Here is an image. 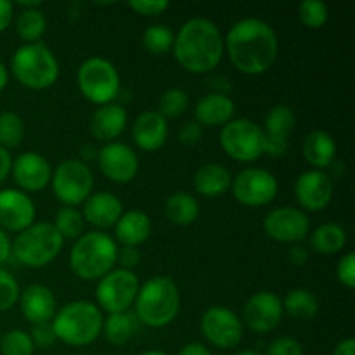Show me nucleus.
<instances>
[{"mask_svg":"<svg viewBox=\"0 0 355 355\" xmlns=\"http://www.w3.org/2000/svg\"><path fill=\"white\" fill-rule=\"evenodd\" d=\"M263 231L277 243L300 245L311 234V220L300 208L277 207L263 218Z\"/></svg>","mask_w":355,"mask_h":355,"instance_id":"14","label":"nucleus"},{"mask_svg":"<svg viewBox=\"0 0 355 355\" xmlns=\"http://www.w3.org/2000/svg\"><path fill=\"white\" fill-rule=\"evenodd\" d=\"M47 31V17L38 7L23 9L16 19V33L26 44H38Z\"/></svg>","mask_w":355,"mask_h":355,"instance_id":"33","label":"nucleus"},{"mask_svg":"<svg viewBox=\"0 0 355 355\" xmlns=\"http://www.w3.org/2000/svg\"><path fill=\"white\" fill-rule=\"evenodd\" d=\"M336 279L349 290L355 286V255L352 252L340 259L338 266H336Z\"/></svg>","mask_w":355,"mask_h":355,"instance_id":"44","label":"nucleus"},{"mask_svg":"<svg viewBox=\"0 0 355 355\" xmlns=\"http://www.w3.org/2000/svg\"><path fill=\"white\" fill-rule=\"evenodd\" d=\"M137 322V318L130 311L107 314V318L103 322V335L113 345H125L135 335Z\"/></svg>","mask_w":355,"mask_h":355,"instance_id":"31","label":"nucleus"},{"mask_svg":"<svg viewBox=\"0 0 355 355\" xmlns=\"http://www.w3.org/2000/svg\"><path fill=\"white\" fill-rule=\"evenodd\" d=\"M304 158L314 170H324L335 163L336 142L326 130H312L304 139Z\"/></svg>","mask_w":355,"mask_h":355,"instance_id":"28","label":"nucleus"},{"mask_svg":"<svg viewBox=\"0 0 355 355\" xmlns=\"http://www.w3.org/2000/svg\"><path fill=\"white\" fill-rule=\"evenodd\" d=\"M234 355H263V354L259 352V350H255V349H246V350H241V352H238Z\"/></svg>","mask_w":355,"mask_h":355,"instance_id":"54","label":"nucleus"},{"mask_svg":"<svg viewBox=\"0 0 355 355\" xmlns=\"http://www.w3.org/2000/svg\"><path fill=\"white\" fill-rule=\"evenodd\" d=\"M7 83H9V69H7L6 64L0 61V92L6 89Z\"/></svg>","mask_w":355,"mask_h":355,"instance_id":"53","label":"nucleus"},{"mask_svg":"<svg viewBox=\"0 0 355 355\" xmlns=\"http://www.w3.org/2000/svg\"><path fill=\"white\" fill-rule=\"evenodd\" d=\"M187 106H189V96L186 90L173 87V89L165 90L159 97L158 103V113L162 114L165 120L168 118H179L186 113Z\"/></svg>","mask_w":355,"mask_h":355,"instance_id":"37","label":"nucleus"},{"mask_svg":"<svg viewBox=\"0 0 355 355\" xmlns=\"http://www.w3.org/2000/svg\"><path fill=\"white\" fill-rule=\"evenodd\" d=\"M288 259L295 267H304L309 262V250L302 245H291Z\"/></svg>","mask_w":355,"mask_h":355,"instance_id":"47","label":"nucleus"},{"mask_svg":"<svg viewBox=\"0 0 355 355\" xmlns=\"http://www.w3.org/2000/svg\"><path fill=\"white\" fill-rule=\"evenodd\" d=\"M64 239L51 222H33L12 243V257L28 269H42L58 259Z\"/></svg>","mask_w":355,"mask_h":355,"instance_id":"7","label":"nucleus"},{"mask_svg":"<svg viewBox=\"0 0 355 355\" xmlns=\"http://www.w3.org/2000/svg\"><path fill=\"white\" fill-rule=\"evenodd\" d=\"M333 355H355V340L354 338H345L336 345Z\"/></svg>","mask_w":355,"mask_h":355,"instance_id":"52","label":"nucleus"},{"mask_svg":"<svg viewBox=\"0 0 355 355\" xmlns=\"http://www.w3.org/2000/svg\"><path fill=\"white\" fill-rule=\"evenodd\" d=\"M76 83L89 103L104 106L111 104L120 94V75L107 59L94 55L82 62L76 73Z\"/></svg>","mask_w":355,"mask_h":355,"instance_id":"8","label":"nucleus"},{"mask_svg":"<svg viewBox=\"0 0 355 355\" xmlns=\"http://www.w3.org/2000/svg\"><path fill=\"white\" fill-rule=\"evenodd\" d=\"M12 257V243L3 229H0V263H6Z\"/></svg>","mask_w":355,"mask_h":355,"instance_id":"50","label":"nucleus"},{"mask_svg":"<svg viewBox=\"0 0 355 355\" xmlns=\"http://www.w3.org/2000/svg\"><path fill=\"white\" fill-rule=\"evenodd\" d=\"M139 288L141 284L134 270L113 269L97 283L96 305L107 314L130 311L137 298Z\"/></svg>","mask_w":355,"mask_h":355,"instance_id":"11","label":"nucleus"},{"mask_svg":"<svg viewBox=\"0 0 355 355\" xmlns=\"http://www.w3.org/2000/svg\"><path fill=\"white\" fill-rule=\"evenodd\" d=\"M172 51L186 71L203 75L220 64L224 58V37L214 21L193 17L177 31Z\"/></svg>","mask_w":355,"mask_h":355,"instance_id":"2","label":"nucleus"},{"mask_svg":"<svg viewBox=\"0 0 355 355\" xmlns=\"http://www.w3.org/2000/svg\"><path fill=\"white\" fill-rule=\"evenodd\" d=\"M165 215L173 225L186 227V225L196 222V218L200 217V203L193 194L179 191V193H173L166 198Z\"/></svg>","mask_w":355,"mask_h":355,"instance_id":"29","label":"nucleus"},{"mask_svg":"<svg viewBox=\"0 0 355 355\" xmlns=\"http://www.w3.org/2000/svg\"><path fill=\"white\" fill-rule=\"evenodd\" d=\"M118 243L103 231L80 236L69 252V267L82 281H99L114 269Z\"/></svg>","mask_w":355,"mask_h":355,"instance_id":"4","label":"nucleus"},{"mask_svg":"<svg viewBox=\"0 0 355 355\" xmlns=\"http://www.w3.org/2000/svg\"><path fill=\"white\" fill-rule=\"evenodd\" d=\"M179 355H214L208 350V347H205L203 343L200 342H193V343H187L180 349Z\"/></svg>","mask_w":355,"mask_h":355,"instance_id":"51","label":"nucleus"},{"mask_svg":"<svg viewBox=\"0 0 355 355\" xmlns=\"http://www.w3.org/2000/svg\"><path fill=\"white\" fill-rule=\"evenodd\" d=\"M52 225L62 239H78L83 234L85 220L82 217V211H78L76 208L62 207L55 214Z\"/></svg>","mask_w":355,"mask_h":355,"instance_id":"36","label":"nucleus"},{"mask_svg":"<svg viewBox=\"0 0 355 355\" xmlns=\"http://www.w3.org/2000/svg\"><path fill=\"white\" fill-rule=\"evenodd\" d=\"M232 194L236 200L245 207H266L272 203L279 191V184L274 173L266 168H250L241 170L236 177H232L231 184Z\"/></svg>","mask_w":355,"mask_h":355,"instance_id":"12","label":"nucleus"},{"mask_svg":"<svg viewBox=\"0 0 355 355\" xmlns=\"http://www.w3.org/2000/svg\"><path fill=\"white\" fill-rule=\"evenodd\" d=\"M232 66L239 73L257 76L269 71L279 54V42L274 28L263 19L246 17L231 26L224 38Z\"/></svg>","mask_w":355,"mask_h":355,"instance_id":"1","label":"nucleus"},{"mask_svg":"<svg viewBox=\"0 0 355 355\" xmlns=\"http://www.w3.org/2000/svg\"><path fill=\"white\" fill-rule=\"evenodd\" d=\"M201 335L217 349H234L243 340V322L231 309L215 305L203 314L200 322Z\"/></svg>","mask_w":355,"mask_h":355,"instance_id":"13","label":"nucleus"},{"mask_svg":"<svg viewBox=\"0 0 355 355\" xmlns=\"http://www.w3.org/2000/svg\"><path fill=\"white\" fill-rule=\"evenodd\" d=\"M37 208L33 200L19 189L0 191V229L21 232L35 222Z\"/></svg>","mask_w":355,"mask_h":355,"instance_id":"20","label":"nucleus"},{"mask_svg":"<svg viewBox=\"0 0 355 355\" xmlns=\"http://www.w3.org/2000/svg\"><path fill=\"white\" fill-rule=\"evenodd\" d=\"M30 338L33 342V345L38 347V349H51L58 342V336H55L54 328H52V322H40V324L31 326Z\"/></svg>","mask_w":355,"mask_h":355,"instance_id":"42","label":"nucleus"},{"mask_svg":"<svg viewBox=\"0 0 355 355\" xmlns=\"http://www.w3.org/2000/svg\"><path fill=\"white\" fill-rule=\"evenodd\" d=\"M203 135V127L198 121H186L179 128V142L184 146H196Z\"/></svg>","mask_w":355,"mask_h":355,"instance_id":"45","label":"nucleus"},{"mask_svg":"<svg viewBox=\"0 0 355 355\" xmlns=\"http://www.w3.org/2000/svg\"><path fill=\"white\" fill-rule=\"evenodd\" d=\"M297 125V114L286 104L270 107L263 121V155L281 158L290 148V135Z\"/></svg>","mask_w":355,"mask_h":355,"instance_id":"15","label":"nucleus"},{"mask_svg":"<svg viewBox=\"0 0 355 355\" xmlns=\"http://www.w3.org/2000/svg\"><path fill=\"white\" fill-rule=\"evenodd\" d=\"M135 318L149 328H166L180 311V291L168 276H155L139 288L134 302Z\"/></svg>","mask_w":355,"mask_h":355,"instance_id":"3","label":"nucleus"},{"mask_svg":"<svg viewBox=\"0 0 355 355\" xmlns=\"http://www.w3.org/2000/svg\"><path fill=\"white\" fill-rule=\"evenodd\" d=\"M236 104L232 103L227 94H207L201 97L194 110L198 123L201 127H224L231 120H234Z\"/></svg>","mask_w":355,"mask_h":355,"instance_id":"25","label":"nucleus"},{"mask_svg":"<svg viewBox=\"0 0 355 355\" xmlns=\"http://www.w3.org/2000/svg\"><path fill=\"white\" fill-rule=\"evenodd\" d=\"M21 309V314L31 324H40V322H51L58 312V302L54 293L45 284H31L24 288L19 293L17 300Z\"/></svg>","mask_w":355,"mask_h":355,"instance_id":"21","label":"nucleus"},{"mask_svg":"<svg viewBox=\"0 0 355 355\" xmlns=\"http://www.w3.org/2000/svg\"><path fill=\"white\" fill-rule=\"evenodd\" d=\"M121 215H123V203L116 194L107 191L92 193L83 203V220L97 229L114 227Z\"/></svg>","mask_w":355,"mask_h":355,"instance_id":"22","label":"nucleus"},{"mask_svg":"<svg viewBox=\"0 0 355 355\" xmlns=\"http://www.w3.org/2000/svg\"><path fill=\"white\" fill-rule=\"evenodd\" d=\"M97 163L106 179L116 184H128L139 173V156L123 142H107L97 151Z\"/></svg>","mask_w":355,"mask_h":355,"instance_id":"16","label":"nucleus"},{"mask_svg":"<svg viewBox=\"0 0 355 355\" xmlns=\"http://www.w3.org/2000/svg\"><path fill=\"white\" fill-rule=\"evenodd\" d=\"M175 33L166 24H151L142 31V47L155 55H163L173 49Z\"/></svg>","mask_w":355,"mask_h":355,"instance_id":"34","label":"nucleus"},{"mask_svg":"<svg viewBox=\"0 0 355 355\" xmlns=\"http://www.w3.org/2000/svg\"><path fill=\"white\" fill-rule=\"evenodd\" d=\"M263 355H304V347L291 336H279L269 343Z\"/></svg>","mask_w":355,"mask_h":355,"instance_id":"41","label":"nucleus"},{"mask_svg":"<svg viewBox=\"0 0 355 355\" xmlns=\"http://www.w3.org/2000/svg\"><path fill=\"white\" fill-rule=\"evenodd\" d=\"M10 173H12L14 182L17 184L19 191H23V193H37V191L45 189L51 184L52 166L45 156L28 151L21 153L14 159Z\"/></svg>","mask_w":355,"mask_h":355,"instance_id":"19","label":"nucleus"},{"mask_svg":"<svg viewBox=\"0 0 355 355\" xmlns=\"http://www.w3.org/2000/svg\"><path fill=\"white\" fill-rule=\"evenodd\" d=\"M24 139V121L14 111L0 113V146L3 149H14Z\"/></svg>","mask_w":355,"mask_h":355,"instance_id":"35","label":"nucleus"},{"mask_svg":"<svg viewBox=\"0 0 355 355\" xmlns=\"http://www.w3.org/2000/svg\"><path fill=\"white\" fill-rule=\"evenodd\" d=\"M153 222L148 214L141 210L123 211L120 220L114 225V241L120 243L121 246H134L137 248L139 245L146 243L151 236Z\"/></svg>","mask_w":355,"mask_h":355,"instance_id":"26","label":"nucleus"},{"mask_svg":"<svg viewBox=\"0 0 355 355\" xmlns=\"http://www.w3.org/2000/svg\"><path fill=\"white\" fill-rule=\"evenodd\" d=\"M220 146L225 155L239 163H253L263 156V130L248 118H236L220 130Z\"/></svg>","mask_w":355,"mask_h":355,"instance_id":"10","label":"nucleus"},{"mask_svg":"<svg viewBox=\"0 0 355 355\" xmlns=\"http://www.w3.org/2000/svg\"><path fill=\"white\" fill-rule=\"evenodd\" d=\"M132 137L142 151H158L168 139V121L158 111H144L132 125Z\"/></svg>","mask_w":355,"mask_h":355,"instance_id":"23","label":"nucleus"},{"mask_svg":"<svg viewBox=\"0 0 355 355\" xmlns=\"http://www.w3.org/2000/svg\"><path fill=\"white\" fill-rule=\"evenodd\" d=\"M128 7L141 16L155 17L165 12L170 7V2L168 0H134L128 2Z\"/></svg>","mask_w":355,"mask_h":355,"instance_id":"43","label":"nucleus"},{"mask_svg":"<svg viewBox=\"0 0 355 355\" xmlns=\"http://www.w3.org/2000/svg\"><path fill=\"white\" fill-rule=\"evenodd\" d=\"M232 175L220 163H207L194 173V189L205 198L224 196L231 189Z\"/></svg>","mask_w":355,"mask_h":355,"instance_id":"27","label":"nucleus"},{"mask_svg":"<svg viewBox=\"0 0 355 355\" xmlns=\"http://www.w3.org/2000/svg\"><path fill=\"white\" fill-rule=\"evenodd\" d=\"M14 78L30 90H45L59 78V62L54 52L44 44H24L10 59Z\"/></svg>","mask_w":355,"mask_h":355,"instance_id":"6","label":"nucleus"},{"mask_svg":"<svg viewBox=\"0 0 355 355\" xmlns=\"http://www.w3.org/2000/svg\"><path fill=\"white\" fill-rule=\"evenodd\" d=\"M0 352L2 355H33L35 345L30 333L23 329H10L0 336Z\"/></svg>","mask_w":355,"mask_h":355,"instance_id":"38","label":"nucleus"},{"mask_svg":"<svg viewBox=\"0 0 355 355\" xmlns=\"http://www.w3.org/2000/svg\"><path fill=\"white\" fill-rule=\"evenodd\" d=\"M19 284L9 270L0 267V312L12 309L19 300Z\"/></svg>","mask_w":355,"mask_h":355,"instance_id":"40","label":"nucleus"},{"mask_svg":"<svg viewBox=\"0 0 355 355\" xmlns=\"http://www.w3.org/2000/svg\"><path fill=\"white\" fill-rule=\"evenodd\" d=\"M58 342L69 347H87L103 335V311L87 300H73L55 312L52 319Z\"/></svg>","mask_w":355,"mask_h":355,"instance_id":"5","label":"nucleus"},{"mask_svg":"<svg viewBox=\"0 0 355 355\" xmlns=\"http://www.w3.org/2000/svg\"><path fill=\"white\" fill-rule=\"evenodd\" d=\"M333 182L322 170H307L295 182V198L309 211H322L333 200Z\"/></svg>","mask_w":355,"mask_h":355,"instance_id":"18","label":"nucleus"},{"mask_svg":"<svg viewBox=\"0 0 355 355\" xmlns=\"http://www.w3.org/2000/svg\"><path fill=\"white\" fill-rule=\"evenodd\" d=\"M128 125L127 110L120 104H104L94 111L90 118V134L103 142H114Z\"/></svg>","mask_w":355,"mask_h":355,"instance_id":"24","label":"nucleus"},{"mask_svg":"<svg viewBox=\"0 0 355 355\" xmlns=\"http://www.w3.org/2000/svg\"><path fill=\"white\" fill-rule=\"evenodd\" d=\"M116 263H120V269L134 270L141 263V252L134 246H121L118 248Z\"/></svg>","mask_w":355,"mask_h":355,"instance_id":"46","label":"nucleus"},{"mask_svg":"<svg viewBox=\"0 0 355 355\" xmlns=\"http://www.w3.org/2000/svg\"><path fill=\"white\" fill-rule=\"evenodd\" d=\"M141 355H168V354L159 352V350H148V352H144V354H141Z\"/></svg>","mask_w":355,"mask_h":355,"instance_id":"55","label":"nucleus"},{"mask_svg":"<svg viewBox=\"0 0 355 355\" xmlns=\"http://www.w3.org/2000/svg\"><path fill=\"white\" fill-rule=\"evenodd\" d=\"M328 6L321 0H304L298 7V17L307 28L318 30L328 23Z\"/></svg>","mask_w":355,"mask_h":355,"instance_id":"39","label":"nucleus"},{"mask_svg":"<svg viewBox=\"0 0 355 355\" xmlns=\"http://www.w3.org/2000/svg\"><path fill=\"white\" fill-rule=\"evenodd\" d=\"M283 302L272 291H259L252 295L243 307V324L255 333H270L283 319Z\"/></svg>","mask_w":355,"mask_h":355,"instance_id":"17","label":"nucleus"},{"mask_svg":"<svg viewBox=\"0 0 355 355\" xmlns=\"http://www.w3.org/2000/svg\"><path fill=\"white\" fill-rule=\"evenodd\" d=\"M52 191L62 207L76 208L85 203L87 198L92 194L94 175L87 163L80 159H64L52 170Z\"/></svg>","mask_w":355,"mask_h":355,"instance_id":"9","label":"nucleus"},{"mask_svg":"<svg viewBox=\"0 0 355 355\" xmlns=\"http://www.w3.org/2000/svg\"><path fill=\"white\" fill-rule=\"evenodd\" d=\"M14 17V6L7 0H0V33L9 28Z\"/></svg>","mask_w":355,"mask_h":355,"instance_id":"48","label":"nucleus"},{"mask_svg":"<svg viewBox=\"0 0 355 355\" xmlns=\"http://www.w3.org/2000/svg\"><path fill=\"white\" fill-rule=\"evenodd\" d=\"M281 302H283V311L300 321H309V319L315 318L319 312L318 298L305 288H295Z\"/></svg>","mask_w":355,"mask_h":355,"instance_id":"32","label":"nucleus"},{"mask_svg":"<svg viewBox=\"0 0 355 355\" xmlns=\"http://www.w3.org/2000/svg\"><path fill=\"white\" fill-rule=\"evenodd\" d=\"M347 245V232L342 225L328 222L314 229L311 234V246L319 255H336Z\"/></svg>","mask_w":355,"mask_h":355,"instance_id":"30","label":"nucleus"},{"mask_svg":"<svg viewBox=\"0 0 355 355\" xmlns=\"http://www.w3.org/2000/svg\"><path fill=\"white\" fill-rule=\"evenodd\" d=\"M10 168H12V158H10V153L0 146V184L9 177Z\"/></svg>","mask_w":355,"mask_h":355,"instance_id":"49","label":"nucleus"}]
</instances>
